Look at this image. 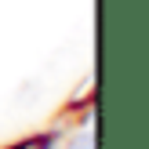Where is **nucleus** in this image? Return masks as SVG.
<instances>
[{"instance_id": "1", "label": "nucleus", "mask_w": 149, "mask_h": 149, "mask_svg": "<svg viewBox=\"0 0 149 149\" xmlns=\"http://www.w3.org/2000/svg\"><path fill=\"white\" fill-rule=\"evenodd\" d=\"M65 149H95V131L91 127H84V131H77V135L65 142Z\"/></svg>"}, {"instance_id": "2", "label": "nucleus", "mask_w": 149, "mask_h": 149, "mask_svg": "<svg viewBox=\"0 0 149 149\" xmlns=\"http://www.w3.org/2000/svg\"><path fill=\"white\" fill-rule=\"evenodd\" d=\"M51 146H55V138H51V135H40V138H29V142L15 146V149H51Z\"/></svg>"}]
</instances>
